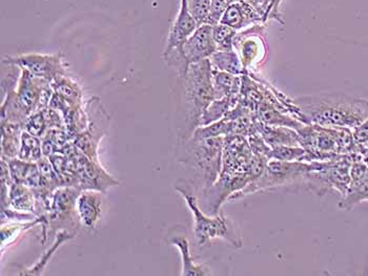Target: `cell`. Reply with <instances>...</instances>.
Wrapping results in <instances>:
<instances>
[{"label": "cell", "mask_w": 368, "mask_h": 276, "mask_svg": "<svg viewBox=\"0 0 368 276\" xmlns=\"http://www.w3.org/2000/svg\"><path fill=\"white\" fill-rule=\"evenodd\" d=\"M304 124L354 130L368 118V99L345 92H318L293 99Z\"/></svg>", "instance_id": "cell-1"}, {"label": "cell", "mask_w": 368, "mask_h": 276, "mask_svg": "<svg viewBox=\"0 0 368 276\" xmlns=\"http://www.w3.org/2000/svg\"><path fill=\"white\" fill-rule=\"evenodd\" d=\"M211 60L200 61L189 66L182 80V92L178 103L180 127H178L179 140H186L199 127L200 119L207 107L215 100L211 83Z\"/></svg>", "instance_id": "cell-2"}, {"label": "cell", "mask_w": 368, "mask_h": 276, "mask_svg": "<svg viewBox=\"0 0 368 276\" xmlns=\"http://www.w3.org/2000/svg\"><path fill=\"white\" fill-rule=\"evenodd\" d=\"M224 137L179 140L177 159L201 178L202 192L213 186L222 170Z\"/></svg>", "instance_id": "cell-3"}, {"label": "cell", "mask_w": 368, "mask_h": 276, "mask_svg": "<svg viewBox=\"0 0 368 276\" xmlns=\"http://www.w3.org/2000/svg\"><path fill=\"white\" fill-rule=\"evenodd\" d=\"M175 189L184 196L189 211L194 216V234L199 246L209 244L214 238H222L230 243L236 248H241V234L236 228L235 224L220 211L217 216H206L198 204L197 198L194 194L191 185L186 181L180 180L176 183Z\"/></svg>", "instance_id": "cell-4"}, {"label": "cell", "mask_w": 368, "mask_h": 276, "mask_svg": "<svg viewBox=\"0 0 368 276\" xmlns=\"http://www.w3.org/2000/svg\"><path fill=\"white\" fill-rule=\"evenodd\" d=\"M322 163L270 160L263 174L259 178L251 181L246 189L233 194L230 201L238 200L258 191H270L280 187H295L296 191H298L301 189L305 174L319 169Z\"/></svg>", "instance_id": "cell-5"}, {"label": "cell", "mask_w": 368, "mask_h": 276, "mask_svg": "<svg viewBox=\"0 0 368 276\" xmlns=\"http://www.w3.org/2000/svg\"><path fill=\"white\" fill-rule=\"evenodd\" d=\"M264 30V24H255L238 32L233 39V50L239 55L246 74H256L268 56Z\"/></svg>", "instance_id": "cell-6"}, {"label": "cell", "mask_w": 368, "mask_h": 276, "mask_svg": "<svg viewBox=\"0 0 368 276\" xmlns=\"http://www.w3.org/2000/svg\"><path fill=\"white\" fill-rule=\"evenodd\" d=\"M4 64H14L21 70H28L34 76L52 83L59 75H65V66L61 54H26L17 57H8L2 60Z\"/></svg>", "instance_id": "cell-7"}, {"label": "cell", "mask_w": 368, "mask_h": 276, "mask_svg": "<svg viewBox=\"0 0 368 276\" xmlns=\"http://www.w3.org/2000/svg\"><path fill=\"white\" fill-rule=\"evenodd\" d=\"M81 191L78 187H59L51 196L50 207L46 214L48 229H55L69 223H74L77 198Z\"/></svg>", "instance_id": "cell-8"}, {"label": "cell", "mask_w": 368, "mask_h": 276, "mask_svg": "<svg viewBox=\"0 0 368 276\" xmlns=\"http://www.w3.org/2000/svg\"><path fill=\"white\" fill-rule=\"evenodd\" d=\"M217 52L213 38V26L202 24L189 36L182 46V53L187 65L209 59Z\"/></svg>", "instance_id": "cell-9"}, {"label": "cell", "mask_w": 368, "mask_h": 276, "mask_svg": "<svg viewBox=\"0 0 368 276\" xmlns=\"http://www.w3.org/2000/svg\"><path fill=\"white\" fill-rule=\"evenodd\" d=\"M368 201V165L354 161L350 165V184L339 202V208L350 211L352 207Z\"/></svg>", "instance_id": "cell-10"}, {"label": "cell", "mask_w": 368, "mask_h": 276, "mask_svg": "<svg viewBox=\"0 0 368 276\" xmlns=\"http://www.w3.org/2000/svg\"><path fill=\"white\" fill-rule=\"evenodd\" d=\"M50 85L51 83L45 80V79L34 76L28 70H21L16 94L21 105L26 107L28 114L31 115L36 110H41L43 92Z\"/></svg>", "instance_id": "cell-11"}, {"label": "cell", "mask_w": 368, "mask_h": 276, "mask_svg": "<svg viewBox=\"0 0 368 276\" xmlns=\"http://www.w3.org/2000/svg\"><path fill=\"white\" fill-rule=\"evenodd\" d=\"M220 23L231 26V28L239 32L255 24H264V21L257 10L243 0V1L230 4Z\"/></svg>", "instance_id": "cell-12"}, {"label": "cell", "mask_w": 368, "mask_h": 276, "mask_svg": "<svg viewBox=\"0 0 368 276\" xmlns=\"http://www.w3.org/2000/svg\"><path fill=\"white\" fill-rule=\"evenodd\" d=\"M77 214L83 226L95 229L102 211L101 191L85 189L77 198Z\"/></svg>", "instance_id": "cell-13"}, {"label": "cell", "mask_w": 368, "mask_h": 276, "mask_svg": "<svg viewBox=\"0 0 368 276\" xmlns=\"http://www.w3.org/2000/svg\"><path fill=\"white\" fill-rule=\"evenodd\" d=\"M256 127L260 136L270 147H281V145L301 147L298 132L294 128L268 125L260 122L257 119H256Z\"/></svg>", "instance_id": "cell-14"}, {"label": "cell", "mask_w": 368, "mask_h": 276, "mask_svg": "<svg viewBox=\"0 0 368 276\" xmlns=\"http://www.w3.org/2000/svg\"><path fill=\"white\" fill-rule=\"evenodd\" d=\"M169 243L179 249L182 262V275L204 276L211 275V269L206 265H197L194 262L186 235L180 233L173 234V235L169 236Z\"/></svg>", "instance_id": "cell-15"}, {"label": "cell", "mask_w": 368, "mask_h": 276, "mask_svg": "<svg viewBox=\"0 0 368 276\" xmlns=\"http://www.w3.org/2000/svg\"><path fill=\"white\" fill-rule=\"evenodd\" d=\"M211 83H213L215 99L240 96L242 85L241 76H236L230 73L213 68L211 70Z\"/></svg>", "instance_id": "cell-16"}, {"label": "cell", "mask_w": 368, "mask_h": 276, "mask_svg": "<svg viewBox=\"0 0 368 276\" xmlns=\"http://www.w3.org/2000/svg\"><path fill=\"white\" fill-rule=\"evenodd\" d=\"M23 132V125L1 123V158L13 159L19 156Z\"/></svg>", "instance_id": "cell-17"}, {"label": "cell", "mask_w": 368, "mask_h": 276, "mask_svg": "<svg viewBox=\"0 0 368 276\" xmlns=\"http://www.w3.org/2000/svg\"><path fill=\"white\" fill-rule=\"evenodd\" d=\"M209 60H211V68H216V70L230 73L236 76L246 74L241 59L235 50L217 51L215 54L211 55Z\"/></svg>", "instance_id": "cell-18"}, {"label": "cell", "mask_w": 368, "mask_h": 276, "mask_svg": "<svg viewBox=\"0 0 368 276\" xmlns=\"http://www.w3.org/2000/svg\"><path fill=\"white\" fill-rule=\"evenodd\" d=\"M34 191L28 186L19 183L13 182L9 191V205L15 211H23V213H32L35 211Z\"/></svg>", "instance_id": "cell-19"}, {"label": "cell", "mask_w": 368, "mask_h": 276, "mask_svg": "<svg viewBox=\"0 0 368 276\" xmlns=\"http://www.w3.org/2000/svg\"><path fill=\"white\" fill-rule=\"evenodd\" d=\"M28 116L30 114L19 101L16 90L8 92L1 107V123H12L23 127Z\"/></svg>", "instance_id": "cell-20"}, {"label": "cell", "mask_w": 368, "mask_h": 276, "mask_svg": "<svg viewBox=\"0 0 368 276\" xmlns=\"http://www.w3.org/2000/svg\"><path fill=\"white\" fill-rule=\"evenodd\" d=\"M239 100L240 96L215 99L204 110V115L200 119L199 127H206V125L221 120L231 110L238 105Z\"/></svg>", "instance_id": "cell-21"}, {"label": "cell", "mask_w": 368, "mask_h": 276, "mask_svg": "<svg viewBox=\"0 0 368 276\" xmlns=\"http://www.w3.org/2000/svg\"><path fill=\"white\" fill-rule=\"evenodd\" d=\"M55 94L67 101L70 107L81 105L83 102V92L78 85L68 78L65 75H59L51 83Z\"/></svg>", "instance_id": "cell-22"}, {"label": "cell", "mask_w": 368, "mask_h": 276, "mask_svg": "<svg viewBox=\"0 0 368 276\" xmlns=\"http://www.w3.org/2000/svg\"><path fill=\"white\" fill-rule=\"evenodd\" d=\"M43 156V141L38 137L33 136L23 130L21 134L19 158L21 160L28 161V162L37 163Z\"/></svg>", "instance_id": "cell-23"}, {"label": "cell", "mask_w": 368, "mask_h": 276, "mask_svg": "<svg viewBox=\"0 0 368 276\" xmlns=\"http://www.w3.org/2000/svg\"><path fill=\"white\" fill-rule=\"evenodd\" d=\"M74 234H70L67 230L61 231L58 234H57V240L54 245H53L52 248H50V250L46 251L45 255H43V258H41L38 262L35 265L33 268L28 269V270L23 271L21 272V275H39L43 273V269H45L46 262H48L51 258H52L53 255H54L55 251L61 247V245L63 244V242H67V240H70V238H74Z\"/></svg>", "instance_id": "cell-24"}, {"label": "cell", "mask_w": 368, "mask_h": 276, "mask_svg": "<svg viewBox=\"0 0 368 276\" xmlns=\"http://www.w3.org/2000/svg\"><path fill=\"white\" fill-rule=\"evenodd\" d=\"M237 33V31L224 23L213 26V38L217 51H233V39Z\"/></svg>", "instance_id": "cell-25"}, {"label": "cell", "mask_w": 368, "mask_h": 276, "mask_svg": "<svg viewBox=\"0 0 368 276\" xmlns=\"http://www.w3.org/2000/svg\"><path fill=\"white\" fill-rule=\"evenodd\" d=\"M306 150L302 147H272L270 160L286 161V162H295L302 161L303 162Z\"/></svg>", "instance_id": "cell-26"}, {"label": "cell", "mask_w": 368, "mask_h": 276, "mask_svg": "<svg viewBox=\"0 0 368 276\" xmlns=\"http://www.w3.org/2000/svg\"><path fill=\"white\" fill-rule=\"evenodd\" d=\"M48 129V123H46L43 110H36L31 114L23 124L24 132H28V134L38 137V138H43Z\"/></svg>", "instance_id": "cell-27"}, {"label": "cell", "mask_w": 368, "mask_h": 276, "mask_svg": "<svg viewBox=\"0 0 368 276\" xmlns=\"http://www.w3.org/2000/svg\"><path fill=\"white\" fill-rule=\"evenodd\" d=\"M186 4L191 16L197 21L198 26L204 24L209 15L211 0H186Z\"/></svg>", "instance_id": "cell-28"}, {"label": "cell", "mask_w": 368, "mask_h": 276, "mask_svg": "<svg viewBox=\"0 0 368 276\" xmlns=\"http://www.w3.org/2000/svg\"><path fill=\"white\" fill-rule=\"evenodd\" d=\"M228 0H211V6H209V15H207L206 21L204 24L215 26L220 23L226 9L230 6Z\"/></svg>", "instance_id": "cell-29"}, {"label": "cell", "mask_w": 368, "mask_h": 276, "mask_svg": "<svg viewBox=\"0 0 368 276\" xmlns=\"http://www.w3.org/2000/svg\"><path fill=\"white\" fill-rule=\"evenodd\" d=\"M246 2L253 6L257 10V12L261 15L263 18L264 23L268 21V10H270L272 0H246Z\"/></svg>", "instance_id": "cell-30"}, {"label": "cell", "mask_w": 368, "mask_h": 276, "mask_svg": "<svg viewBox=\"0 0 368 276\" xmlns=\"http://www.w3.org/2000/svg\"><path fill=\"white\" fill-rule=\"evenodd\" d=\"M281 2L282 0H272L270 10H268V21H270V19H274V21L280 22V23H284L281 13H280V6H281Z\"/></svg>", "instance_id": "cell-31"}, {"label": "cell", "mask_w": 368, "mask_h": 276, "mask_svg": "<svg viewBox=\"0 0 368 276\" xmlns=\"http://www.w3.org/2000/svg\"><path fill=\"white\" fill-rule=\"evenodd\" d=\"M228 1H230V4H235V2H240V1H243V0H228Z\"/></svg>", "instance_id": "cell-32"}, {"label": "cell", "mask_w": 368, "mask_h": 276, "mask_svg": "<svg viewBox=\"0 0 368 276\" xmlns=\"http://www.w3.org/2000/svg\"><path fill=\"white\" fill-rule=\"evenodd\" d=\"M364 147H368V142L367 143V144L364 145Z\"/></svg>", "instance_id": "cell-33"}]
</instances>
